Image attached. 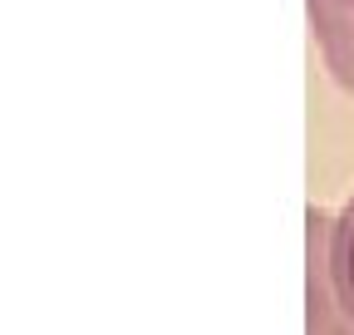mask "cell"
<instances>
[{
	"mask_svg": "<svg viewBox=\"0 0 354 335\" xmlns=\"http://www.w3.org/2000/svg\"><path fill=\"white\" fill-rule=\"evenodd\" d=\"M310 325H354V192L339 212L310 217Z\"/></svg>",
	"mask_w": 354,
	"mask_h": 335,
	"instance_id": "cell-1",
	"label": "cell"
},
{
	"mask_svg": "<svg viewBox=\"0 0 354 335\" xmlns=\"http://www.w3.org/2000/svg\"><path fill=\"white\" fill-rule=\"evenodd\" d=\"M310 6V30L330 35V30H354V0H305Z\"/></svg>",
	"mask_w": 354,
	"mask_h": 335,
	"instance_id": "cell-2",
	"label": "cell"
}]
</instances>
